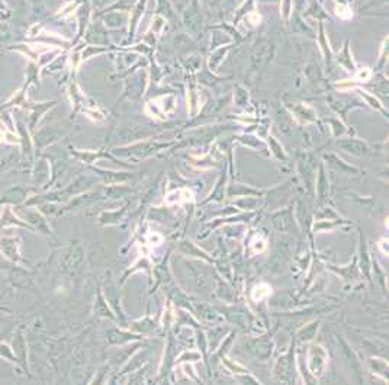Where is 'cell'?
Here are the masks:
<instances>
[{"label":"cell","instance_id":"22","mask_svg":"<svg viewBox=\"0 0 389 385\" xmlns=\"http://www.w3.org/2000/svg\"><path fill=\"white\" fill-rule=\"evenodd\" d=\"M235 204H237L240 208H243V210H248V211H251V210H256V207L259 205V201L254 199V198H250V196H243V199L237 201Z\"/></svg>","mask_w":389,"mask_h":385},{"label":"cell","instance_id":"18","mask_svg":"<svg viewBox=\"0 0 389 385\" xmlns=\"http://www.w3.org/2000/svg\"><path fill=\"white\" fill-rule=\"evenodd\" d=\"M269 144H270V147H272V154H273L278 160H280V162H286V160H287V156H286L283 147L279 146V143L273 138V137H269Z\"/></svg>","mask_w":389,"mask_h":385},{"label":"cell","instance_id":"1","mask_svg":"<svg viewBox=\"0 0 389 385\" xmlns=\"http://www.w3.org/2000/svg\"><path fill=\"white\" fill-rule=\"evenodd\" d=\"M308 371L312 377L320 378L324 375L328 365V353L321 344H312L308 349Z\"/></svg>","mask_w":389,"mask_h":385},{"label":"cell","instance_id":"11","mask_svg":"<svg viewBox=\"0 0 389 385\" xmlns=\"http://www.w3.org/2000/svg\"><path fill=\"white\" fill-rule=\"evenodd\" d=\"M290 365H292V353L289 352L287 355L282 356L276 364V368H275V374L276 377H279L280 380H286V377L289 375V369H290Z\"/></svg>","mask_w":389,"mask_h":385},{"label":"cell","instance_id":"14","mask_svg":"<svg viewBox=\"0 0 389 385\" xmlns=\"http://www.w3.org/2000/svg\"><path fill=\"white\" fill-rule=\"evenodd\" d=\"M292 112L295 113V116L298 119H301L302 122H309V121H315V112L312 108L305 107V105H298L295 108H292Z\"/></svg>","mask_w":389,"mask_h":385},{"label":"cell","instance_id":"17","mask_svg":"<svg viewBox=\"0 0 389 385\" xmlns=\"http://www.w3.org/2000/svg\"><path fill=\"white\" fill-rule=\"evenodd\" d=\"M369 365L372 368V371H375L376 374L382 375V378L388 380V364L384 361V359H376V358H372L369 361Z\"/></svg>","mask_w":389,"mask_h":385},{"label":"cell","instance_id":"6","mask_svg":"<svg viewBox=\"0 0 389 385\" xmlns=\"http://www.w3.org/2000/svg\"><path fill=\"white\" fill-rule=\"evenodd\" d=\"M266 191H260V189H253L250 186H246V185H231L228 186V191H226V196L228 198H234V196H262L265 195Z\"/></svg>","mask_w":389,"mask_h":385},{"label":"cell","instance_id":"2","mask_svg":"<svg viewBox=\"0 0 389 385\" xmlns=\"http://www.w3.org/2000/svg\"><path fill=\"white\" fill-rule=\"evenodd\" d=\"M183 22L187 26V29L193 34H198L202 26V16L199 12L198 0H193L192 4L184 10L183 13Z\"/></svg>","mask_w":389,"mask_h":385},{"label":"cell","instance_id":"10","mask_svg":"<svg viewBox=\"0 0 389 385\" xmlns=\"http://www.w3.org/2000/svg\"><path fill=\"white\" fill-rule=\"evenodd\" d=\"M331 271H334L335 274H338V275L341 276L343 279H346V280H351V279H356V278H359V269H357V256L354 257V260H353V263L350 265V266H347V268H340V269H337L335 266H328Z\"/></svg>","mask_w":389,"mask_h":385},{"label":"cell","instance_id":"12","mask_svg":"<svg viewBox=\"0 0 389 385\" xmlns=\"http://www.w3.org/2000/svg\"><path fill=\"white\" fill-rule=\"evenodd\" d=\"M343 224H348L347 221L344 220H318L315 224H314V227H312V230H314V233H326V231H331V230H334V228H337L338 225H343Z\"/></svg>","mask_w":389,"mask_h":385},{"label":"cell","instance_id":"5","mask_svg":"<svg viewBox=\"0 0 389 385\" xmlns=\"http://www.w3.org/2000/svg\"><path fill=\"white\" fill-rule=\"evenodd\" d=\"M337 146L350 153V154H354V156H362L368 151V146L366 143L360 141V140H356V138H348V140H344V141H338Z\"/></svg>","mask_w":389,"mask_h":385},{"label":"cell","instance_id":"23","mask_svg":"<svg viewBox=\"0 0 389 385\" xmlns=\"http://www.w3.org/2000/svg\"><path fill=\"white\" fill-rule=\"evenodd\" d=\"M223 185H224V179H221V180L217 183L214 193H211V195H209V198H208L205 202H209V201H218V202H221L224 198V188H225V186H223Z\"/></svg>","mask_w":389,"mask_h":385},{"label":"cell","instance_id":"24","mask_svg":"<svg viewBox=\"0 0 389 385\" xmlns=\"http://www.w3.org/2000/svg\"><path fill=\"white\" fill-rule=\"evenodd\" d=\"M356 79H359V80H369L370 79V70L369 68H362L356 74Z\"/></svg>","mask_w":389,"mask_h":385},{"label":"cell","instance_id":"19","mask_svg":"<svg viewBox=\"0 0 389 385\" xmlns=\"http://www.w3.org/2000/svg\"><path fill=\"white\" fill-rule=\"evenodd\" d=\"M359 93H360V96H362V98H363V99H365V101H366V102H368V104H369V105L373 108V109L379 110V112H382V113H387V112H385V109H384V107L381 105V102H379V101H378L375 96L369 95V93H368V92H365V90H359ZM387 115H388V113H387Z\"/></svg>","mask_w":389,"mask_h":385},{"label":"cell","instance_id":"7","mask_svg":"<svg viewBox=\"0 0 389 385\" xmlns=\"http://www.w3.org/2000/svg\"><path fill=\"white\" fill-rule=\"evenodd\" d=\"M328 179L326 176V171H324V167L321 166L320 167V174H318V180H317V195H318V204L320 205H324L326 201H327V196H328Z\"/></svg>","mask_w":389,"mask_h":385},{"label":"cell","instance_id":"3","mask_svg":"<svg viewBox=\"0 0 389 385\" xmlns=\"http://www.w3.org/2000/svg\"><path fill=\"white\" fill-rule=\"evenodd\" d=\"M272 222L279 231H290L295 227V218L290 208H285L272 215Z\"/></svg>","mask_w":389,"mask_h":385},{"label":"cell","instance_id":"13","mask_svg":"<svg viewBox=\"0 0 389 385\" xmlns=\"http://www.w3.org/2000/svg\"><path fill=\"white\" fill-rule=\"evenodd\" d=\"M360 271H362V274H365L368 279H370V262H369L368 249L365 246V237L363 235L360 238Z\"/></svg>","mask_w":389,"mask_h":385},{"label":"cell","instance_id":"21","mask_svg":"<svg viewBox=\"0 0 389 385\" xmlns=\"http://www.w3.org/2000/svg\"><path fill=\"white\" fill-rule=\"evenodd\" d=\"M248 246H250V249H253V253H260L266 249V240L263 235L257 234V235H254V238L250 241Z\"/></svg>","mask_w":389,"mask_h":385},{"label":"cell","instance_id":"16","mask_svg":"<svg viewBox=\"0 0 389 385\" xmlns=\"http://www.w3.org/2000/svg\"><path fill=\"white\" fill-rule=\"evenodd\" d=\"M318 324H320L318 321H312V323H309L308 326L302 327L301 330L298 331V337H299L302 342L312 340V339L315 337L317 331H318Z\"/></svg>","mask_w":389,"mask_h":385},{"label":"cell","instance_id":"25","mask_svg":"<svg viewBox=\"0 0 389 385\" xmlns=\"http://www.w3.org/2000/svg\"><path fill=\"white\" fill-rule=\"evenodd\" d=\"M205 1H208L209 4H212V6H217V4H220L221 3V0H205Z\"/></svg>","mask_w":389,"mask_h":385},{"label":"cell","instance_id":"15","mask_svg":"<svg viewBox=\"0 0 389 385\" xmlns=\"http://www.w3.org/2000/svg\"><path fill=\"white\" fill-rule=\"evenodd\" d=\"M270 294H272V288H270L269 285H266V283H259V285H256V286L253 288V291H251V299L256 301V302H259V301L267 298Z\"/></svg>","mask_w":389,"mask_h":385},{"label":"cell","instance_id":"26","mask_svg":"<svg viewBox=\"0 0 389 385\" xmlns=\"http://www.w3.org/2000/svg\"><path fill=\"white\" fill-rule=\"evenodd\" d=\"M259 1H278V0H259Z\"/></svg>","mask_w":389,"mask_h":385},{"label":"cell","instance_id":"20","mask_svg":"<svg viewBox=\"0 0 389 385\" xmlns=\"http://www.w3.org/2000/svg\"><path fill=\"white\" fill-rule=\"evenodd\" d=\"M338 63L347 68V71H354V64L350 58V54H348V48H347V44H346V48L343 50V53L338 55Z\"/></svg>","mask_w":389,"mask_h":385},{"label":"cell","instance_id":"8","mask_svg":"<svg viewBox=\"0 0 389 385\" xmlns=\"http://www.w3.org/2000/svg\"><path fill=\"white\" fill-rule=\"evenodd\" d=\"M179 247H180V250H182L184 255H187V256L202 257V259H205V260H208V262H214V260L209 257V255H206L202 249H199L196 244H193V243L189 241V240H183V241H180V243H179Z\"/></svg>","mask_w":389,"mask_h":385},{"label":"cell","instance_id":"4","mask_svg":"<svg viewBox=\"0 0 389 385\" xmlns=\"http://www.w3.org/2000/svg\"><path fill=\"white\" fill-rule=\"evenodd\" d=\"M167 146L168 144H159V143H138V144H134V146L128 147L126 150L129 151L131 156L145 157V156H150V154L164 149Z\"/></svg>","mask_w":389,"mask_h":385},{"label":"cell","instance_id":"9","mask_svg":"<svg viewBox=\"0 0 389 385\" xmlns=\"http://www.w3.org/2000/svg\"><path fill=\"white\" fill-rule=\"evenodd\" d=\"M324 159L328 162V165L331 166V167L340 170L341 173H357L359 171V169H356L354 166L347 165L344 160L338 159L335 154H327V156H324Z\"/></svg>","mask_w":389,"mask_h":385}]
</instances>
